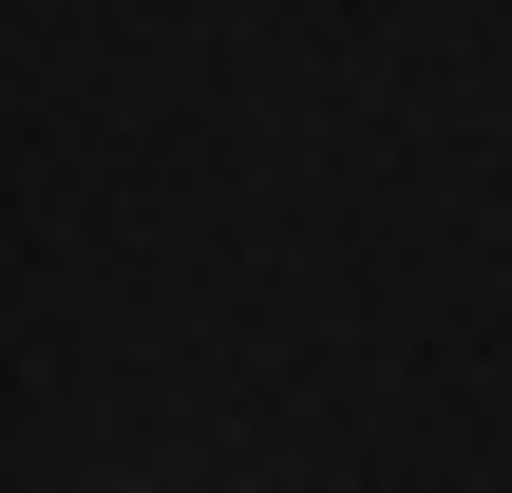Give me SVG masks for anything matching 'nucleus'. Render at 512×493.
Wrapping results in <instances>:
<instances>
[]
</instances>
